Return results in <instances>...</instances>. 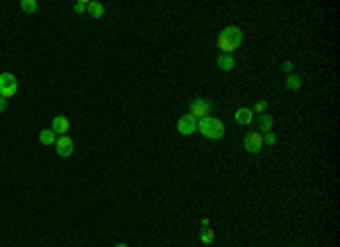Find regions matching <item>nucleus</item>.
Masks as SVG:
<instances>
[{
    "mask_svg": "<svg viewBox=\"0 0 340 247\" xmlns=\"http://www.w3.org/2000/svg\"><path fill=\"white\" fill-rule=\"evenodd\" d=\"M55 148H57V155L59 157H71L73 150H75V143H73V139L68 134H64L55 141Z\"/></svg>",
    "mask_w": 340,
    "mask_h": 247,
    "instance_id": "nucleus-7",
    "label": "nucleus"
},
{
    "mask_svg": "<svg viewBox=\"0 0 340 247\" xmlns=\"http://www.w3.org/2000/svg\"><path fill=\"white\" fill-rule=\"evenodd\" d=\"M104 11H107V7L102 5V2H95V0H88L86 5V14H91V18H102Z\"/></svg>",
    "mask_w": 340,
    "mask_h": 247,
    "instance_id": "nucleus-10",
    "label": "nucleus"
},
{
    "mask_svg": "<svg viewBox=\"0 0 340 247\" xmlns=\"http://www.w3.org/2000/svg\"><path fill=\"white\" fill-rule=\"evenodd\" d=\"M243 148L248 150L250 155H258L263 148V134L261 132H252V134L245 136V141H243Z\"/></svg>",
    "mask_w": 340,
    "mask_h": 247,
    "instance_id": "nucleus-6",
    "label": "nucleus"
},
{
    "mask_svg": "<svg viewBox=\"0 0 340 247\" xmlns=\"http://www.w3.org/2000/svg\"><path fill=\"white\" fill-rule=\"evenodd\" d=\"M281 68H283V71H286V73H288V75H290V73H293V68H295V64H293V62H288V59H286V62L281 64Z\"/></svg>",
    "mask_w": 340,
    "mask_h": 247,
    "instance_id": "nucleus-20",
    "label": "nucleus"
},
{
    "mask_svg": "<svg viewBox=\"0 0 340 247\" xmlns=\"http://www.w3.org/2000/svg\"><path fill=\"white\" fill-rule=\"evenodd\" d=\"M211 109H213V102L206 98H195L191 102V109H188V113H191L195 120H202L206 118V116H211Z\"/></svg>",
    "mask_w": 340,
    "mask_h": 247,
    "instance_id": "nucleus-4",
    "label": "nucleus"
},
{
    "mask_svg": "<svg viewBox=\"0 0 340 247\" xmlns=\"http://www.w3.org/2000/svg\"><path fill=\"white\" fill-rule=\"evenodd\" d=\"M177 132H179V134H184V136L195 134V132H197V120L193 118L191 113H184V116L177 120Z\"/></svg>",
    "mask_w": 340,
    "mask_h": 247,
    "instance_id": "nucleus-5",
    "label": "nucleus"
},
{
    "mask_svg": "<svg viewBox=\"0 0 340 247\" xmlns=\"http://www.w3.org/2000/svg\"><path fill=\"white\" fill-rule=\"evenodd\" d=\"M116 247H129V245H127V243H118V245H116Z\"/></svg>",
    "mask_w": 340,
    "mask_h": 247,
    "instance_id": "nucleus-23",
    "label": "nucleus"
},
{
    "mask_svg": "<svg viewBox=\"0 0 340 247\" xmlns=\"http://www.w3.org/2000/svg\"><path fill=\"white\" fill-rule=\"evenodd\" d=\"M243 43V30L236 25H229L218 34V48L222 50V55H234L238 46Z\"/></svg>",
    "mask_w": 340,
    "mask_h": 247,
    "instance_id": "nucleus-1",
    "label": "nucleus"
},
{
    "mask_svg": "<svg viewBox=\"0 0 340 247\" xmlns=\"http://www.w3.org/2000/svg\"><path fill=\"white\" fill-rule=\"evenodd\" d=\"M36 7H39V2H36V0H21V9L25 11V14H34Z\"/></svg>",
    "mask_w": 340,
    "mask_h": 247,
    "instance_id": "nucleus-16",
    "label": "nucleus"
},
{
    "mask_svg": "<svg viewBox=\"0 0 340 247\" xmlns=\"http://www.w3.org/2000/svg\"><path fill=\"white\" fill-rule=\"evenodd\" d=\"M258 127H261V134H268V132H272L274 118H272V116H268V113H261V116H258Z\"/></svg>",
    "mask_w": 340,
    "mask_h": 247,
    "instance_id": "nucleus-11",
    "label": "nucleus"
},
{
    "mask_svg": "<svg viewBox=\"0 0 340 247\" xmlns=\"http://www.w3.org/2000/svg\"><path fill=\"white\" fill-rule=\"evenodd\" d=\"M18 93V80L14 73H0V98L11 100Z\"/></svg>",
    "mask_w": 340,
    "mask_h": 247,
    "instance_id": "nucleus-3",
    "label": "nucleus"
},
{
    "mask_svg": "<svg viewBox=\"0 0 340 247\" xmlns=\"http://www.w3.org/2000/svg\"><path fill=\"white\" fill-rule=\"evenodd\" d=\"M197 129H200V134L204 139H211V141H218L225 136V123L213 116H206V118L197 120Z\"/></svg>",
    "mask_w": 340,
    "mask_h": 247,
    "instance_id": "nucleus-2",
    "label": "nucleus"
},
{
    "mask_svg": "<svg viewBox=\"0 0 340 247\" xmlns=\"http://www.w3.org/2000/svg\"><path fill=\"white\" fill-rule=\"evenodd\" d=\"M50 129L55 132V134L64 136V134H68V129H71V120H68L66 116H55L52 123H50Z\"/></svg>",
    "mask_w": 340,
    "mask_h": 247,
    "instance_id": "nucleus-8",
    "label": "nucleus"
},
{
    "mask_svg": "<svg viewBox=\"0 0 340 247\" xmlns=\"http://www.w3.org/2000/svg\"><path fill=\"white\" fill-rule=\"evenodd\" d=\"M234 118H236L238 125L248 127V125L254 120V113H252V109H250V107H241V109H236V116H234Z\"/></svg>",
    "mask_w": 340,
    "mask_h": 247,
    "instance_id": "nucleus-9",
    "label": "nucleus"
},
{
    "mask_svg": "<svg viewBox=\"0 0 340 247\" xmlns=\"http://www.w3.org/2000/svg\"><path fill=\"white\" fill-rule=\"evenodd\" d=\"M200 241L204 243V245H211V243L216 241V232H213V229H202V232H200Z\"/></svg>",
    "mask_w": 340,
    "mask_h": 247,
    "instance_id": "nucleus-15",
    "label": "nucleus"
},
{
    "mask_svg": "<svg viewBox=\"0 0 340 247\" xmlns=\"http://www.w3.org/2000/svg\"><path fill=\"white\" fill-rule=\"evenodd\" d=\"M263 143H265V145H274V143H277V136H274V132L263 134Z\"/></svg>",
    "mask_w": 340,
    "mask_h": 247,
    "instance_id": "nucleus-19",
    "label": "nucleus"
},
{
    "mask_svg": "<svg viewBox=\"0 0 340 247\" xmlns=\"http://www.w3.org/2000/svg\"><path fill=\"white\" fill-rule=\"evenodd\" d=\"M286 88L288 91H299L302 88V80L297 75H286Z\"/></svg>",
    "mask_w": 340,
    "mask_h": 247,
    "instance_id": "nucleus-13",
    "label": "nucleus"
},
{
    "mask_svg": "<svg viewBox=\"0 0 340 247\" xmlns=\"http://www.w3.org/2000/svg\"><path fill=\"white\" fill-rule=\"evenodd\" d=\"M234 66H236L234 55H220L218 57V68H220V71H234Z\"/></svg>",
    "mask_w": 340,
    "mask_h": 247,
    "instance_id": "nucleus-12",
    "label": "nucleus"
},
{
    "mask_svg": "<svg viewBox=\"0 0 340 247\" xmlns=\"http://www.w3.org/2000/svg\"><path fill=\"white\" fill-rule=\"evenodd\" d=\"M200 225H202V229H209V225H211V222L206 220V218H202V220H200Z\"/></svg>",
    "mask_w": 340,
    "mask_h": 247,
    "instance_id": "nucleus-22",
    "label": "nucleus"
},
{
    "mask_svg": "<svg viewBox=\"0 0 340 247\" xmlns=\"http://www.w3.org/2000/svg\"><path fill=\"white\" fill-rule=\"evenodd\" d=\"M265 111H268V100H258V102L254 104V109H252V113H258V116L265 113Z\"/></svg>",
    "mask_w": 340,
    "mask_h": 247,
    "instance_id": "nucleus-17",
    "label": "nucleus"
},
{
    "mask_svg": "<svg viewBox=\"0 0 340 247\" xmlns=\"http://www.w3.org/2000/svg\"><path fill=\"white\" fill-rule=\"evenodd\" d=\"M5 109H7V100L0 98V113H5Z\"/></svg>",
    "mask_w": 340,
    "mask_h": 247,
    "instance_id": "nucleus-21",
    "label": "nucleus"
},
{
    "mask_svg": "<svg viewBox=\"0 0 340 247\" xmlns=\"http://www.w3.org/2000/svg\"><path fill=\"white\" fill-rule=\"evenodd\" d=\"M86 5H88V0H80V2H75V14H86Z\"/></svg>",
    "mask_w": 340,
    "mask_h": 247,
    "instance_id": "nucleus-18",
    "label": "nucleus"
},
{
    "mask_svg": "<svg viewBox=\"0 0 340 247\" xmlns=\"http://www.w3.org/2000/svg\"><path fill=\"white\" fill-rule=\"evenodd\" d=\"M55 132H52V129H43V132H41V134H39V141H41V143L43 145H55Z\"/></svg>",
    "mask_w": 340,
    "mask_h": 247,
    "instance_id": "nucleus-14",
    "label": "nucleus"
}]
</instances>
